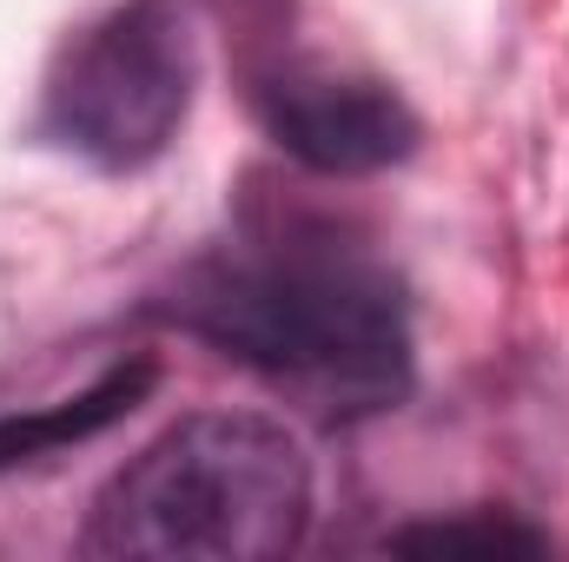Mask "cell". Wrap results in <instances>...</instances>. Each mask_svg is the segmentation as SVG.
Here are the masks:
<instances>
[{"label": "cell", "instance_id": "cell-1", "mask_svg": "<svg viewBox=\"0 0 569 562\" xmlns=\"http://www.w3.org/2000/svg\"><path fill=\"white\" fill-rule=\"evenodd\" d=\"M159 311L318 418L391 411L411 384V324L398 279L325 232L226 245L172 284Z\"/></svg>", "mask_w": 569, "mask_h": 562}, {"label": "cell", "instance_id": "cell-2", "mask_svg": "<svg viewBox=\"0 0 569 562\" xmlns=\"http://www.w3.org/2000/svg\"><path fill=\"white\" fill-rule=\"evenodd\" d=\"M311 530V463L259 411H199L152 436L100 490L80 550L159 562H266Z\"/></svg>", "mask_w": 569, "mask_h": 562}, {"label": "cell", "instance_id": "cell-3", "mask_svg": "<svg viewBox=\"0 0 569 562\" xmlns=\"http://www.w3.org/2000/svg\"><path fill=\"white\" fill-rule=\"evenodd\" d=\"M199 87V40L179 0H120L87 20L40 100V133L100 172H140L179 140Z\"/></svg>", "mask_w": 569, "mask_h": 562}, {"label": "cell", "instance_id": "cell-4", "mask_svg": "<svg viewBox=\"0 0 569 562\" xmlns=\"http://www.w3.org/2000/svg\"><path fill=\"white\" fill-rule=\"evenodd\" d=\"M259 120L279 152H291L311 172L358 179L411 159L418 120L411 107L365 73H331V67H279L259 80Z\"/></svg>", "mask_w": 569, "mask_h": 562}, {"label": "cell", "instance_id": "cell-5", "mask_svg": "<svg viewBox=\"0 0 569 562\" xmlns=\"http://www.w3.org/2000/svg\"><path fill=\"white\" fill-rule=\"evenodd\" d=\"M146 391H152V364H113L80 398H60V404L27 411V418H0V470H20V463H40V456H53L67 443L100 436L107 423L127 418Z\"/></svg>", "mask_w": 569, "mask_h": 562}, {"label": "cell", "instance_id": "cell-6", "mask_svg": "<svg viewBox=\"0 0 569 562\" xmlns=\"http://www.w3.org/2000/svg\"><path fill=\"white\" fill-rule=\"evenodd\" d=\"M385 550L398 556H543L550 536L517 523V516H497V510H477V516H443V523H411L398 536H385Z\"/></svg>", "mask_w": 569, "mask_h": 562}]
</instances>
